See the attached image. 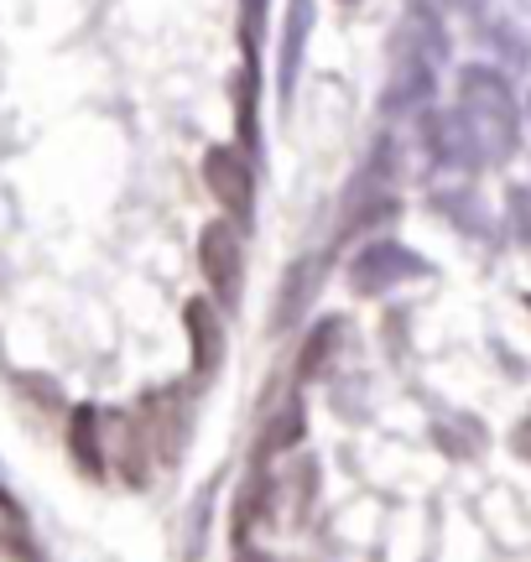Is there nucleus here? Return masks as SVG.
Wrapping results in <instances>:
<instances>
[{"label": "nucleus", "mask_w": 531, "mask_h": 562, "mask_svg": "<svg viewBox=\"0 0 531 562\" xmlns=\"http://www.w3.org/2000/svg\"><path fill=\"white\" fill-rule=\"evenodd\" d=\"M459 125L464 136L474 140L479 161H511L516 146H521V104H516V89L506 83L500 68L490 63H474L459 74Z\"/></svg>", "instance_id": "obj_1"}, {"label": "nucleus", "mask_w": 531, "mask_h": 562, "mask_svg": "<svg viewBox=\"0 0 531 562\" xmlns=\"http://www.w3.org/2000/svg\"><path fill=\"white\" fill-rule=\"evenodd\" d=\"M443 63H449L443 21L432 11H411L402 21V32H396V47H391V79H386V94H381V110L386 115H422L432 104Z\"/></svg>", "instance_id": "obj_2"}, {"label": "nucleus", "mask_w": 531, "mask_h": 562, "mask_svg": "<svg viewBox=\"0 0 531 562\" xmlns=\"http://www.w3.org/2000/svg\"><path fill=\"white\" fill-rule=\"evenodd\" d=\"M188 422H193V381L151 391L136 406V417L125 422V459H142V474L146 463H172L188 442Z\"/></svg>", "instance_id": "obj_3"}, {"label": "nucleus", "mask_w": 531, "mask_h": 562, "mask_svg": "<svg viewBox=\"0 0 531 562\" xmlns=\"http://www.w3.org/2000/svg\"><path fill=\"white\" fill-rule=\"evenodd\" d=\"M432 266L417 256V250H407L402 240H365L354 256H349V286L360 292V297H386L391 286H402V281H417L428 277Z\"/></svg>", "instance_id": "obj_4"}, {"label": "nucleus", "mask_w": 531, "mask_h": 562, "mask_svg": "<svg viewBox=\"0 0 531 562\" xmlns=\"http://www.w3.org/2000/svg\"><path fill=\"white\" fill-rule=\"evenodd\" d=\"M199 271H204L208 297L219 307L240 302V281H246V240L229 220H208L199 229Z\"/></svg>", "instance_id": "obj_5"}, {"label": "nucleus", "mask_w": 531, "mask_h": 562, "mask_svg": "<svg viewBox=\"0 0 531 562\" xmlns=\"http://www.w3.org/2000/svg\"><path fill=\"white\" fill-rule=\"evenodd\" d=\"M204 188L229 220L250 224V214H256V172H250V157H240L235 146L204 151Z\"/></svg>", "instance_id": "obj_6"}, {"label": "nucleus", "mask_w": 531, "mask_h": 562, "mask_svg": "<svg viewBox=\"0 0 531 562\" xmlns=\"http://www.w3.org/2000/svg\"><path fill=\"white\" fill-rule=\"evenodd\" d=\"M183 328H188V355H193V381H214L219 364H225V323L219 307L208 297H193L183 307Z\"/></svg>", "instance_id": "obj_7"}, {"label": "nucleus", "mask_w": 531, "mask_h": 562, "mask_svg": "<svg viewBox=\"0 0 531 562\" xmlns=\"http://www.w3.org/2000/svg\"><path fill=\"white\" fill-rule=\"evenodd\" d=\"M422 146H428V161L432 167H479V151H474V140L464 136V125L459 115H422Z\"/></svg>", "instance_id": "obj_8"}, {"label": "nucleus", "mask_w": 531, "mask_h": 562, "mask_svg": "<svg viewBox=\"0 0 531 562\" xmlns=\"http://www.w3.org/2000/svg\"><path fill=\"white\" fill-rule=\"evenodd\" d=\"M318 271L324 266L318 261H297L292 271L282 277V292H276V307H271V334H286V328H297V318L307 313V302H313V292H318Z\"/></svg>", "instance_id": "obj_9"}, {"label": "nucleus", "mask_w": 531, "mask_h": 562, "mask_svg": "<svg viewBox=\"0 0 531 562\" xmlns=\"http://www.w3.org/2000/svg\"><path fill=\"white\" fill-rule=\"evenodd\" d=\"M100 412L94 406H74V422H68V453L89 480H104V438H100Z\"/></svg>", "instance_id": "obj_10"}, {"label": "nucleus", "mask_w": 531, "mask_h": 562, "mask_svg": "<svg viewBox=\"0 0 531 562\" xmlns=\"http://www.w3.org/2000/svg\"><path fill=\"white\" fill-rule=\"evenodd\" d=\"M339 344H344V318H318L313 323L303 355H297V381H318L328 364L339 360Z\"/></svg>", "instance_id": "obj_11"}, {"label": "nucleus", "mask_w": 531, "mask_h": 562, "mask_svg": "<svg viewBox=\"0 0 531 562\" xmlns=\"http://www.w3.org/2000/svg\"><path fill=\"white\" fill-rule=\"evenodd\" d=\"M307 26H313V0H292V21H286L282 58H276V89H282V100L292 94V83H297V63H303V47H307Z\"/></svg>", "instance_id": "obj_12"}, {"label": "nucleus", "mask_w": 531, "mask_h": 562, "mask_svg": "<svg viewBox=\"0 0 531 562\" xmlns=\"http://www.w3.org/2000/svg\"><path fill=\"white\" fill-rule=\"evenodd\" d=\"M303 442V402L292 396V402H282L276 412H271V422H266L261 432V459H271V453H286V448H297Z\"/></svg>", "instance_id": "obj_13"}, {"label": "nucleus", "mask_w": 531, "mask_h": 562, "mask_svg": "<svg viewBox=\"0 0 531 562\" xmlns=\"http://www.w3.org/2000/svg\"><path fill=\"white\" fill-rule=\"evenodd\" d=\"M506 214H511L516 235L531 240V188H511V193H506Z\"/></svg>", "instance_id": "obj_14"}, {"label": "nucleus", "mask_w": 531, "mask_h": 562, "mask_svg": "<svg viewBox=\"0 0 531 562\" xmlns=\"http://www.w3.org/2000/svg\"><path fill=\"white\" fill-rule=\"evenodd\" d=\"M511 448L521 453V459H531V412L521 422H516V432H511Z\"/></svg>", "instance_id": "obj_15"}, {"label": "nucleus", "mask_w": 531, "mask_h": 562, "mask_svg": "<svg viewBox=\"0 0 531 562\" xmlns=\"http://www.w3.org/2000/svg\"><path fill=\"white\" fill-rule=\"evenodd\" d=\"M235 562H271V558H266V552H256V547H240V552H235Z\"/></svg>", "instance_id": "obj_16"}, {"label": "nucleus", "mask_w": 531, "mask_h": 562, "mask_svg": "<svg viewBox=\"0 0 531 562\" xmlns=\"http://www.w3.org/2000/svg\"><path fill=\"white\" fill-rule=\"evenodd\" d=\"M443 5H453V11H479L485 0H443Z\"/></svg>", "instance_id": "obj_17"}, {"label": "nucleus", "mask_w": 531, "mask_h": 562, "mask_svg": "<svg viewBox=\"0 0 531 562\" xmlns=\"http://www.w3.org/2000/svg\"><path fill=\"white\" fill-rule=\"evenodd\" d=\"M0 510H11V516H16V505H11V501H5V490H0Z\"/></svg>", "instance_id": "obj_18"}]
</instances>
